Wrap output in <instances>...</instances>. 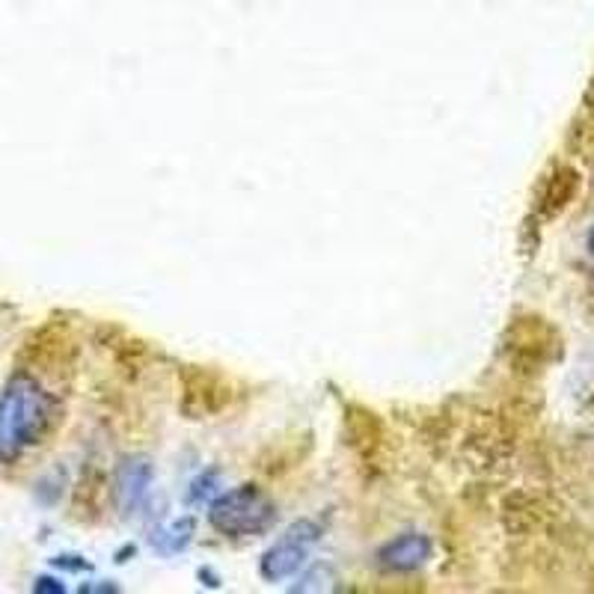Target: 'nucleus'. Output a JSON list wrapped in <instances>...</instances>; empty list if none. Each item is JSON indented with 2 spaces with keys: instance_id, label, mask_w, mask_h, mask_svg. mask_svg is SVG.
Instances as JSON below:
<instances>
[{
  "instance_id": "nucleus-1",
  "label": "nucleus",
  "mask_w": 594,
  "mask_h": 594,
  "mask_svg": "<svg viewBox=\"0 0 594 594\" xmlns=\"http://www.w3.org/2000/svg\"><path fill=\"white\" fill-rule=\"evenodd\" d=\"M48 420V399L33 381L16 377L0 399V457H16L37 443Z\"/></svg>"
},
{
  "instance_id": "nucleus-2",
  "label": "nucleus",
  "mask_w": 594,
  "mask_h": 594,
  "mask_svg": "<svg viewBox=\"0 0 594 594\" xmlns=\"http://www.w3.org/2000/svg\"><path fill=\"white\" fill-rule=\"evenodd\" d=\"M588 250H592V253H594V229H592V232H588Z\"/></svg>"
}]
</instances>
